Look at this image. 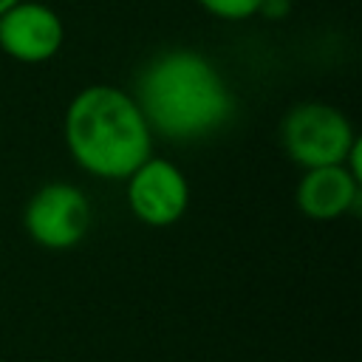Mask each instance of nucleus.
Segmentation results:
<instances>
[{"mask_svg": "<svg viewBox=\"0 0 362 362\" xmlns=\"http://www.w3.org/2000/svg\"><path fill=\"white\" fill-rule=\"evenodd\" d=\"M209 17H218V20H226V23H240V20H249L260 11V3L263 0H195Z\"/></svg>", "mask_w": 362, "mask_h": 362, "instance_id": "obj_8", "label": "nucleus"}, {"mask_svg": "<svg viewBox=\"0 0 362 362\" xmlns=\"http://www.w3.org/2000/svg\"><path fill=\"white\" fill-rule=\"evenodd\" d=\"M17 3H23V0H0V14H6L11 6H17Z\"/></svg>", "mask_w": 362, "mask_h": 362, "instance_id": "obj_10", "label": "nucleus"}, {"mask_svg": "<svg viewBox=\"0 0 362 362\" xmlns=\"http://www.w3.org/2000/svg\"><path fill=\"white\" fill-rule=\"evenodd\" d=\"M362 198V178H356L345 164L305 170L297 181L294 201L297 209L311 221H337L356 212Z\"/></svg>", "mask_w": 362, "mask_h": 362, "instance_id": "obj_7", "label": "nucleus"}, {"mask_svg": "<svg viewBox=\"0 0 362 362\" xmlns=\"http://www.w3.org/2000/svg\"><path fill=\"white\" fill-rule=\"evenodd\" d=\"M65 42L62 17L37 0H23L0 14V51L23 65H40L57 57Z\"/></svg>", "mask_w": 362, "mask_h": 362, "instance_id": "obj_6", "label": "nucleus"}, {"mask_svg": "<svg viewBox=\"0 0 362 362\" xmlns=\"http://www.w3.org/2000/svg\"><path fill=\"white\" fill-rule=\"evenodd\" d=\"M124 181L127 206L141 223L164 229L184 218L189 206V181L175 161L147 156Z\"/></svg>", "mask_w": 362, "mask_h": 362, "instance_id": "obj_5", "label": "nucleus"}, {"mask_svg": "<svg viewBox=\"0 0 362 362\" xmlns=\"http://www.w3.org/2000/svg\"><path fill=\"white\" fill-rule=\"evenodd\" d=\"M90 223L93 206L88 195L68 181L42 184L23 209L25 235L48 252H65L79 246L88 238Z\"/></svg>", "mask_w": 362, "mask_h": 362, "instance_id": "obj_4", "label": "nucleus"}, {"mask_svg": "<svg viewBox=\"0 0 362 362\" xmlns=\"http://www.w3.org/2000/svg\"><path fill=\"white\" fill-rule=\"evenodd\" d=\"M65 144L74 164L102 181H124L153 156V133L136 99L105 82L82 88L68 102Z\"/></svg>", "mask_w": 362, "mask_h": 362, "instance_id": "obj_2", "label": "nucleus"}, {"mask_svg": "<svg viewBox=\"0 0 362 362\" xmlns=\"http://www.w3.org/2000/svg\"><path fill=\"white\" fill-rule=\"evenodd\" d=\"M153 133L167 141H198L235 116V93L218 65L195 48H167L150 57L130 93Z\"/></svg>", "mask_w": 362, "mask_h": 362, "instance_id": "obj_1", "label": "nucleus"}, {"mask_svg": "<svg viewBox=\"0 0 362 362\" xmlns=\"http://www.w3.org/2000/svg\"><path fill=\"white\" fill-rule=\"evenodd\" d=\"M356 144L351 119L328 102H300L280 122V147L303 170L345 164Z\"/></svg>", "mask_w": 362, "mask_h": 362, "instance_id": "obj_3", "label": "nucleus"}, {"mask_svg": "<svg viewBox=\"0 0 362 362\" xmlns=\"http://www.w3.org/2000/svg\"><path fill=\"white\" fill-rule=\"evenodd\" d=\"M288 11H291V0H263L257 14H263V17H269V20H280V17H286Z\"/></svg>", "mask_w": 362, "mask_h": 362, "instance_id": "obj_9", "label": "nucleus"}]
</instances>
